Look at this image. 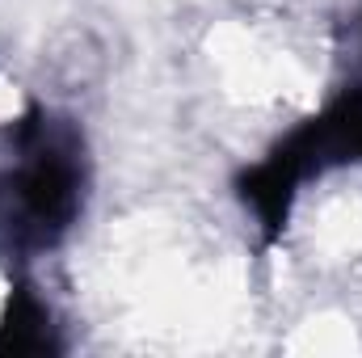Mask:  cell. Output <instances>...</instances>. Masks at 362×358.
Wrapping results in <instances>:
<instances>
[{
    "label": "cell",
    "mask_w": 362,
    "mask_h": 358,
    "mask_svg": "<svg viewBox=\"0 0 362 358\" xmlns=\"http://www.w3.org/2000/svg\"><path fill=\"white\" fill-rule=\"evenodd\" d=\"M47 346H51L47 312L38 308V299H30L21 291L13 299V308H8V325L0 333V350H47Z\"/></svg>",
    "instance_id": "6da1fadb"
}]
</instances>
